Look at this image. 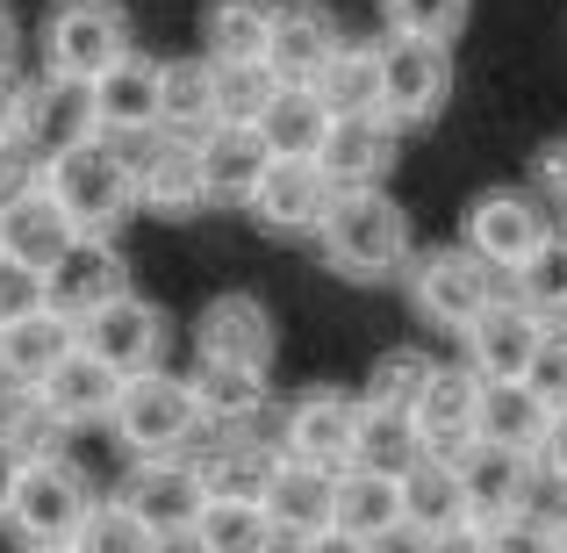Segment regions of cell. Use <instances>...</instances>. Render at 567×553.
<instances>
[{
  "label": "cell",
  "instance_id": "cell-1",
  "mask_svg": "<svg viewBox=\"0 0 567 553\" xmlns=\"http://www.w3.org/2000/svg\"><path fill=\"white\" fill-rule=\"evenodd\" d=\"M317 252L352 288H388V280L410 274V252H416L410 208L388 187H346L331 202V216H323V231H317Z\"/></svg>",
  "mask_w": 567,
  "mask_h": 553
},
{
  "label": "cell",
  "instance_id": "cell-2",
  "mask_svg": "<svg viewBox=\"0 0 567 553\" xmlns=\"http://www.w3.org/2000/svg\"><path fill=\"white\" fill-rule=\"evenodd\" d=\"M43 187H51V202L72 216L80 237H123V223L144 216L137 166H130V152L115 137H101V130L43 158Z\"/></svg>",
  "mask_w": 567,
  "mask_h": 553
},
{
  "label": "cell",
  "instance_id": "cell-3",
  "mask_svg": "<svg viewBox=\"0 0 567 553\" xmlns=\"http://www.w3.org/2000/svg\"><path fill=\"white\" fill-rule=\"evenodd\" d=\"M115 439H123L130 460H173V453H194L208 439V417L194 402V381L187 373H166V367H144L123 381L115 396Z\"/></svg>",
  "mask_w": 567,
  "mask_h": 553
},
{
  "label": "cell",
  "instance_id": "cell-4",
  "mask_svg": "<svg viewBox=\"0 0 567 553\" xmlns=\"http://www.w3.org/2000/svg\"><path fill=\"white\" fill-rule=\"evenodd\" d=\"M539 453H517V446L474 439V453L460 460V489H467V518H474V546H503L517 532H532L539 518Z\"/></svg>",
  "mask_w": 567,
  "mask_h": 553
},
{
  "label": "cell",
  "instance_id": "cell-5",
  "mask_svg": "<svg viewBox=\"0 0 567 553\" xmlns=\"http://www.w3.org/2000/svg\"><path fill=\"white\" fill-rule=\"evenodd\" d=\"M402 288H410V309L431 324V331L460 338L503 288H511V280H503V266H488L482 252L467 245V237H453V245L410 252V274H402Z\"/></svg>",
  "mask_w": 567,
  "mask_h": 553
},
{
  "label": "cell",
  "instance_id": "cell-6",
  "mask_svg": "<svg viewBox=\"0 0 567 553\" xmlns=\"http://www.w3.org/2000/svg\"><path fill=\"white\" fill-rule=\"evenodd\" d=\"M130 166H137V202L144 216L158 223H194L216 208V187H208L202 166V130H144V137H123Z\"/></svg>",
  "mask_w": 567,
  "mask_h": 553
},
{
  "label": "cell",
  "instance_id": "cell-7",
  "mask_svg": "<svg viewBox=\"0 0 567 553\" xmlns=\"http://www.w3.org/2000/svg\"><path fill=\"white\" fill-rule=\"evenodd\" d=\"M86 511H94L86 474L72 468L65 453H29V468H22V482H14V503H8L0 525H8L22 546H80Z\"/></svg>",
  "mask_w": 567,
  "mask_h": 553
},
{
  "label": "cell",
  "instance_id": "cell-8",
  "mask_svg": "<svg viewBox=\"0 0 567 553\" xmlns=\"http://www.w3.org/2000/svg\"><path fill=\"white\" fill-rule=\"evenodd\" d=\"M453 101V43L388 29L381 37V115L395 130H431Z\"/></svg>",
  "mask_w": 567,
  "mask_h": 553
},
{
  "label": "cell",
  "instance_id": "cell-9",
  "mask_svg": "<svg viewBox=\"0 0 567 553\" xmlns=\"http://www.w3.org/2000/svg\"><path fill=\"white\" fill-rule=\"evenodd\" d=\"M37 43H43V72L94 86L130 51V8L123 0H51Z\"/></svg>",
  "mask_w": 567,
  "mask_h": 553
},
{
  "label": "cell",
  "instance_id": "cell-10",
  "mask_svg": "<svg viewBox=\"0 0 567 553\" xmlns=\"http://www.w3.org/2000/svg\"><path fill=\"white\" fill-rule=\"evenodd\" d=\"M554 223H560V208L546 202L539 187H482V194L467 202V223H460V237H467V245L482 252L488 266H503V280H511V266L525 259V252L539 245Z\"/></svg>",
  "mask_w": 567,
  "mask_h": 553
},
{
  "label": "cell",
  "instance_id": "cell-11",
  "mask_svg": "<svg viewBox=\"0 0 567 553\" xmlns=\"http://www.w3.org/2000/svg\"><path fill=\"white\" fill-rule=\"evenodd\" d=\"M331 202H338V181L317 166V158H274V166H266V181L251 187L245 216L259 223L266 237H309V245H317Z\"/></svg>",
  "mask_w": 567,
  "mask_h": 553
},
{
  "label": "cell",
  "instance_id": "cell-12",
  "mask_svg": "<svg viewBox=\"0 0 567 553\" xmlns=\"http://www.w3.org/2000/svg\"><path fill=\"white\" fill-rule=\"evenodd\" d=\"M86 94H94V130L115 137V144L144 137V130H166V58H152V51L130 43Z\"/></svg>",
  "mask_w": 567,
  "mask_h": 553
},
{
  "label": "cell",
  "instance_id": "cell-13",
  "mask_svg": "<svg viewBox=\"0 0 567 553\" xmlns=\"http://www.w3.org/2000/svg\"><path fill=\"white\" fill-rule=\"evenodd\" d=\"M123 496L137 503V518L152 525V540H158V546L194 540V518H202V503H208L202 460H194V453H173V460H130Z\"/></svg>",
  "mask_w": 567,
  "mask_h": 553
},
{
  "label": "cell",
  "instance_id": "cell-14",
  "mask_svg": "<svg viewBox=\"0 0 567 553\" xmlns=\"http://www.w3.org/2000/svg\"><path fill=\"white\" fill-rule=\"evenodd\" d=\"M266 518H274L280 546H331L338 540V468L288 453L274 489H266Z\"/></svg>",
  "mask_w": 567,
  "mask_h": 553
},
{
  "label": "cell",
  "instance_id": "cell-15",
  "mask_svg": "<svg viewBox=\"0 0 567 553\" xmlns=\"http://www.w3.org/2000/svg\"><path fill=\"white\" fill-rule=\"evenodd\" d=\"M274 346H280L274 309H266L259 295H245V288L216 295V303H208L202 317H194V360H216V367H259V373H274Z\"/></svg>",
  "mask_w": 567,
  "mask_h": 553
},
{
  "label": "cell",
  "instance_id": "cell-16",
  "mask_svg": "<svg viewBox=\"0 0 567 553\" xmlns=\"http://www.w3.org/2000/svg\"><path fill=\"white\" fill-rule=\"evenodd\" d=\"M539 338H546V317L503 288L496 303L460 331V360L482 373V381H517V373L532 367V352H539Z\"/></svg>",
  "mask_w": 567,
  "mask_h": 553
},
{
  "label": "cell",
  "instance_id": "cell-17",
  "mask_svg": "<svg viewBox=\"0 0 567 553\" xmlns=\"http://www.w3.org/2000/svg\"><path fill=\"white\" fill-rule=\"evenodd\" d=\"M402 540H416V546H453V540H474L467 489H460V460L424 453L410 474H402Z\"/></svg>",
  "mask_w": 567,
  "mask_h": 553
},
{
  "label": "cell",
  "instance_id": "cell-18",
  "mask_svg": "<svg viewBox=\"0 0 567 553\" xmlns=\"http://www.w3.org/2000/svg\"><path fill=\"white\" fill-rule=\"evenodd\" d=\"M352 431H360V396H346V388H302L280 410V453L317 460V468H346Z\"/></svg>",
  "mask_w": 567,
  "mask_h": 553
},
{
  "label": "cell",
  "instance_id": "cell-19",
  "mask_svg": "<svg viewBox=\"0 0 567 553\" xmlns=\"http://www.w3.org/2000/svg\"><path fill=\"white\" fill-rule=\"evenodd\" d=\"M80 338H86V346H94L109 367L144 373V367H158V352H166V309H158L152 295L123 288L115 303H101L94 317L80 324Z\"/></svg>",
  "mask_w": 567,
  "mask_h": 553
},
{
  "label": "cell",
  "instance_id": "cell-20",
  "mask_svg": "<svg viewBox=\"0 0 567 553\" xmlns=\"http://www.w3.org/2000/svg\"><path fill=\"white\" fill-rule=\"evenodd\" d=\"M416 431H424V453H439V460L474 453V439H482V373L467 360L431 373L424 402H416Z\"/></svg>",
  "mask_w": 567,
  "mask_h": 553
},
{
  "label": "cell",
  "instance_id": "cell-21",
  "mask_svg": "<svg viewBox=\"0 0 567 553\" xmlns=\"http://www.w3.org/2000/svg\"><path fill=\"white\" fill-rule=\"evenodd\" d=\"M402 137H410V130H395L381 109L374 115H338L323 152H317V166L338 181V194L346 187H388V173H395V158H402Z\"/></svg>",
  "mask_w": 567,
  "mask_h": 553
},
{
  "label": "cell",
  "instance_id": "cell-22",
  "mask_svg": "<svg viewBox=\"0 0 567 553\" xmlns=\"http://www.w3.org/2000/svg\"><path fill=\"white\" fill-rule=\"evenodd\" d=\"M123 288H130V266H123V245H115V237H72L65 259L51 266V309H65L72 324H86Z\"/></svg>",
  "mask_w": 567,
  "mask_h": 553
},
{
  "label": "cell",
  "instance_id": "cell-23",
  "mask_svg": "<svg viewBox=\"0 0 567 553\" xmlns=\"http://www.w3.org/2000/svg\"><path fill=\"white\" fill-rule=\"evenodd\" d=\"M123 381H130V373L109 367V360H101V352L80 338V346H72L65 360L43 373L37 388H43V402H51L65 424H109V417H115V396H123Z\"/></svg>",
  "mask_w": 567,
  "mask_h": 553
},
{
  "label": "cell",
  "instance_id": "cell-24",
  "mask_svg": "<svg viewBox=\"0 0 567 553\" xmlns=\"http://www.w3.org/2000/svg\"><path fill=\"white\" fill-rule=\"evenodd\" d=\"M338 540H346V546L402 540V474L338 468Z\"/></svg>",
  "mask_w": 567,
  "mask_h": 553
},
{
  "label": "cell",
  "instance_id": "cell-25",
  "mask_svg": "<svg viewBox=\"0 0 567 553\" xmlns=\"http://www.w3.org/2000/svg\"><path fill=\"white\" fill-rule=\"evenodd\" d=\"M338 43H346V29H338V14L323 8V0H280L266 58H274L280 80H317V72L331 65Z\"/></svg>",
  "mask_w": 567,
  "mask_h": 553
},
{
  "label": "cell",
  "instance_id": "cell-26",
  "mask_svg": "<svg viewBox=\"0 0 567 553\" xmlns=\"http://www.w3.org/2000/svg\"><path fill=\"white\" fill-rule=\"evenodd\" d=\"M202 482H208V496H245V503H266V489H274V474H280V439L266 446V439H251V431H216V439L202 446Z\"/></svg>",
  "mask_w": 567,
  "mask_h": 553
},
{
  "label": "cell",
  "instance_id": "cell-27",
  "mask_svg": "<svg viewBox=\"0 0 567 553\" xmlns=\"http://www.w3.org/2000/svg\"><path fill=\"white\" fill-rule=\"evenodd\" d=\"M202 166H208L216 202L245 208L251 187L266 181V166H274V144H266L259 123H208V130H202Z\"/></svg>",
  "mask_w": 567,
  "mask_h": 553
},
{
  "label": "cell",
  "instance_id": "cell-28",
  "mask_svg": "<svg viewBox=\"0 0 567 553\" xmlns=\"http://www.w3.org/2000/svg\"><path fill=\"white\" fill-rule=\"evenodd\" d=\"M72 216L51 202V187H22L14 202H0V252H14V259H29V266H43L51 274L58 259H65V245H72Z\"/></svg>",
  "mask_w": 567,
  "mask_h": 553
},
{
  "label": "cell",
  "instance_id": "cell-29",
  "mask_svg": "<svg viewBox=\"0 0 567 553\" xmlns=\"http://www.w3.org/2000/svg\"><path fill=\"white\" fill-rule=\"evenodd\" d=\"M424 460V431H416V410L381 396H360V431H352V460L346 468H381V474H410Z\"/></svg>",
  "mask_w": 567,
  "mask_h": 553
},
{
  "label": "cell",
  "instance_id": "cell-30",
  "mask_svg": "<svg viewBox=\"0 0 567 553\" xmlns=\"http://www.w3.org/2000/svg\"><path fill=\"white\" fill-rule=\"evenodd\" d=\"M72 346H80V324L43 303V309H29V317L0 324V373H8V381H43Z\"/></svg>",
  "mask_w": 567,
  "mask_h": 553
},
{
  "label": "cell",
  "instance_id": "cell-31",
  "mask_svg": "<svg viewBox=\"0 0 567 553\" xmlns=\"http://www.w3.org/2000/svg\"><path fill=\"white\" fill-rule=\"evenodd\" d=\"M194 402H202L208 431H251L266 417V402H274V388H266L259 367H216V360H194Z\"/></svg>",
  "mask_w": 567,
  "mask_h": 553
},
{
  "label": "cell",
  "instance_id": "cell-32",
  "mask_svg": "<svg viewBox=\"0 0 567 553\" xmlns=\"http://www.w3.org/2000/svg\"><path fill=\"white\" fill-rule=\"evenodd\" d=\"M546 431H554V402H546L525 373H517V381H482V439L539 453Z\"/></svg>",
  "mask_w": 567,
  "mask_h": 553
},
{
  "label": "cell",
  "instance_id": "cell-33",
  "mask_svg": "<svg viewBox=\"0 0 567 553\" xmlns=\"http://www.w3.org/2000/svg\"><path fill=\"white\" fill-rule=\"evenodd\" d=\"M331 101L317 94V80H288L274 94V109L259 115V130H266V144H274V158H317L323 152V137H331Z\"/></svg>",
  "mask_w": 567,
  "mask_h": 553
},
{
  "label": "cell",
  "instance_id": "cell-34",
  "mask_svg": "<svg viewBox=\"0 0 567 553\" xmlns=\"http://www.w3.org/2000/svg\"><path fill=\"white\" fill-rule=\"evenodd\" d=\"M511 295L525 309H539L546 324H567V223H554V231L511 266Z\"/></svg>",
  "mask_w": 567,
  "mask_h": 553
},
{
  "label": "cell",
  "instance_id": "cell-35",
  "mask_svg": "<svg viewBox=\"0 0 567 553\" xmlns=\"http://www.w3.org/2000/svg\"><path fill=\"white\" fill-rule=\"evenodd\" d=\"M280 0H208L202 14V51L208 58H266Z\"/></svg>",
  "mask_w": 567,
  "mask_h": 553
},
{
  "label": "cell",
  "instance_id": "cell-36",
  "mask_svg": "<svg viewBox=\"0 0 567 553\" xmlns=\"http://www.w3.org/2000/svg\"><path fill=\"white\" fill-rule=\"evenodd\" d=\"M202 553H266L280 546L274 540V518H266V503H245V496H208L202 518H194V540Z\"/></svg>",
  "mask_w": 567,
  "mask_h": 553
},
{
  "label": "cell",
  "instance_id": "cell-37",
  "mask_svg": "<svg viewBox=\"0 0 567 553\" xmlns=\"http://www.w3.org/2000/svg\"><path fill=\"white\" fill-rule=\"evenodd\" d=\"M317 94L331 101V115H374L381 109V43H338L331 65L317 72Z\"/></svg>",
  "mask_w": 567,
  "mask_h": 553
},
{
  "label": "cell",
  "instance_id": "cell-38",
  "mask_svg": "<svg viewBox=\"0 0 567 553\" xmlns=\"http://www.w3.org/2000/svg\"><path fill=\"white\" fill-rule=\"evenodd\" d=\"M280 86L274 58H216V123H259Z\"/></svg>",
  "mask_w": 567,
  "mask_h": 553
},
{
  "label": "cell",
  "instance_id": "cell-39",
  "mask_svg": "<svg viewBox=\"0 0 567 553\" xmlns=\"http://www.w3.org/2000/svg\"><path fill=\"white\" fill-rule=\"evenodd\" d=\"M166 123L173 130H208L216 123V58H173L166 65Z\"/></svg>",
  "mask_w": 567,
  "mask_h": 553
},
{
  "label": "cell",
  "instance_id": "cell-40",
  "mask_svg": "<svg viewBox=\"0 0 567 553\" xmlns=\"http://www.w3.org/2000/svg\"><path fill=\"white\" fill-rule=\"evenodd\" d=\"M80 546L86 553H152V525L137 518V503L130 496H94V511H86L80 525Z\"/></svg>",
  "mask_w": 567,
  "mask_h": 553
},
{
  "label": "cell",
  "instance_id": "cell-41",
  "mask_svg": "<svg viewBox=\"0 0 567 553\" xmlns=\"http://www.w3.org/2000/svg\"><path fill=\"white\" fill-rule=\"evenodd\" d=\"M431 373H439V360H431V352H416V346H388L381 360H374V373H367V396L416 410V402H424V388H431Z\"/></svg>",
  "mask_w": 567,
  "mask_h": 553
},
{
  "label": "cell",
  "instance_id": "cell-42",
  "mask_svg": "<svg viewBox=\"0 0 567 553\" xmlns=\"http://www.w3.org/2000/svg\"><path fill=\"white\" fill-rule=\"evenodd\" d=\"M381 22L388 29H410V37H439L460 43L474 22V0H381Z\"/></svg>",
  "mask_w": 567,
  "mask_h": 553
},
{
  "label": "cell",
  "instance_id": "cell-43",
  "mask_svg": "<svg viewBox=\"0 0 567 553\" xmlns=\"http://www.w3.org/2000/svg\"><path fill=\"white\" fill-rule=\"evenodd\" d=\"M43 303H51V274L14 259V252H0V324L29 317V309H43Z\"/></svg>",
  "mask_w": 567,
  "mask_h": 553
},
{
  "label": "cell",
  "instance_id": "cell-44",
  "mask_svg": "<svg viewBox=\"0 0 567 553\" xmlns=\"http://www.w3.org/2000/svg\"><path fill=\"white\" fill-rule=\"evenodd\" d=\"M525 381L539 388L554 410H567V324H546V338H539V352H532Z\"/></svg>",
  "mask_w": 567,
  "mask_h": 553
},
{
  "label": "cell",
  "instance_id": "cell-45",
  "mask_svg": "<svg viewBox=\"0 0 567 553\" xmlns=\"http://www.w3.org/2000/svg\"><path fill=\"white\" fill-rule=\"evenodd\" d=\"M532 187H539L546 202L567 216V137H554V144H539V152H532Z\"/></svg>",
  "mask_w": 567,
  "mask_h": 553
},
{
  "label": "cell",
  "instance_id": "cell-46",
  "mask_svg": "<svg viewBox=\"0 0 567 553\" xmlns=\"http://www.w3.org/2000/svg\"><path fill=\"white\" fill-rule=\"evenodd\" d=\"M22 101H29V86L14 80V65L0 72V144H22Z\"/></svg>",
  "mask_w": 567,
  "mask_h": 553
},
{
  "label": "cell",
  "instance_id": "cell-47",
  "mask_svg": "<svg viewBox=\"0 0 567 553\" xmlns=\"http://www.w3.org/2000/svg\"><path fill=\"white\" fill-rule=\"evenodd\" d=\"M539 468H546L554 489H567V410H554V431H546V446H539Z\"/></svg>",
  "mask_w": 567,
  "mask_h": 553
},
{
  "label": "cell",
  "instance_id": "cell-48",
  "mask_svg": "<svg viewBox=\"0 0 567 553\" xmlns=\"http://www.w3.org/2000/svg\"><path fill=\"white\" fill-rule=\"evenodd\" d=\"M22 468H29V453L0 431V518H8V503H14V482H22Z\"/></svg>",
  "mask_w": 567,
  "mask_h": 553
},
{
  "label": "cell",
  "instance_id": "cell-49",
  "mask_svg": "<svg viewBox=\"0 0 567 553\" xmlns=\"http://www.w3.org/2000/svg\"><path fill=\"white\" fill-rule=\"evenodd\" d=\"M532 532H539L546 546H560V553H567V489L554 496V511H546V518H532Z\"/></svg>",
  "mask_w": 567,
  "mask_h": 553
},
{
  "label": "cell",
  "instance_id": "cell-50",
  "mask_svg": "<svg viewBox=\"0 0 567 553\" xmlns=\"http://www.w3.org/2000/svg\"><path fill=\"white\" fill-rule=\"evenodd\" d=\"M14 51H22V29H14V8L0 0V72L14 65Z\"/></svg>",
  "mask_w": 567,
  "mask_h": 553
}]
</instances>
